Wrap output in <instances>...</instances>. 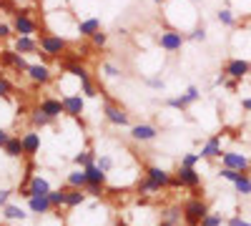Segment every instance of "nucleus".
<instances>
[{"mask_svg":"<svg viewBox=\"0 0 251 226\" xmlns=\"http://www.w3.org/2000/svg\"><path fill=\"white\" fill-rule=\"evenodd\" d=\"M96 151H91V149H86V151H78L75 156H73V163L75 166H80V169H86V166H91V163H96Z\"/></svg>","mask_w":251,"mask_h":226,"instance_id":"obj_29","label":"nucleus"},{"mask_svg":"<svg viewBox=\"0 0 251 226\" xmlns=\"http://www.w3.org/2000/svg\"><path fill=\"white\" fill-rule=\"evenodd\" d=\"M8 199H10V191L8 189H0V209L8 206Z\"/></svg>","mask_w":251,"mask_h":226,"instance_id":"obj_46","label":"nucleus"},{"mask_svg":"<svg viewBox=\"0 0 251 226\" xmlns=\"http://www.w3.org/2000/svg\"><path fill=\"white\" fill-rule=\"evenodd\" d=\"M96 166H98L100 171L111 174V171H113V166H116V161H113V156H108V153H100V156L96 158Z\"/></svg>","mask_w":251,"mask_h":226,"instance_id":"obj_34","label":"nucleus"},{"mask_svg":"<svg viewBox=\"0 0 251 226\" xmlns=\"http://www.w3.org/2000/svg\"><path fill=\"white\" fill-rule=\"evenodd\" d=\"M80 93H83V98H96L98 88L93 86V80H88V83H80Z\"/></svg>","mask_w":251,"mask_h":226,"instance_id":"obj_40","label":"nucleus"},{"mask_svg":"<svg viewBox=\"0 0 251 226\" xmlns=\"http://www.w3.org/2000/svg\"><path fill=\"white\" fill-rule=\"evenodd\" d=\"M100 71H103V75H106V78H121V68H116L113 63H103Z\"/></svg>","mask_w":251,"mask_h":226,"instance_id":"obj_41","label":"nucleus"},{"mask_svg":"<svg viewBox=\"0 0 251 226\" xmlns=\"http://www.w3.org/2000/svg\"><path fill=\"white\" fill-rule=\"evenodd\" d=\"M63 106H66V116L71 118H80V113L86 111V98L78 93H63Z\"/></svg>","mask_w":251,"mask_h":226,"instance_id":"obj_13","label":"nucleus"},{"mask_svg":"<svg viewBox=\"0 0 251 226\" xmlns=\"http://www.w3.org/2000/svg\"><path fill=\"white\" fill-rule=\"evenodd\" d=\"M38 46H40V50H43L46 55L60 58L63 53H66V48H68V38L66 35H58V33H40Z\"/></svg>","mask_w":251,"mask_h":226,"instance_id":"obj_1","label":"nucleus"},{"mask_svg":"<svg viewBox=\"0 0 251 226\" xmlns=\"http://www.w3.org/2000/svg\"><path fill=\"white\" fill-rule=\"evenodd\" d=\"M226 80H228V75H226V73L221 71V73H219V75L214 78V86H226Z\"/></svg>","mask_w":251,"mask_h":226,"instance_id":"obj_48","label":"nucleus"},{"mask_svg":"<svg viewBox=\"0 0 251 226\" xmlns=\"http://www.w3.org/2000/svg\"><path fill=\"white\" fill-rule=\"evenodd\" d=\"M146 178L153 181L158 189H169V183H171L174 176L166 171V169H161V166H149V169H146Z\"/></svg>","mask_w":251,"mask_h":226,"instance_id":"obj_18","label":"nucleus"},{"mask_svg":"<svg viewBox=\"0 0 251 226\" xmlns=\"http://www.w3.org/2000/svg\"><path fill=\"white\" fill-rule=\"evenodd\" d=\"M13 33H15V30H13L10 23H0V40H8Z\"/></svg>","mask_w":251,"mask_h":226,"instance_id":"obj_44","label":"nucleus"},{"mask_svg":"<svg viewBox=\"0 0 251 226\" xmlns=\"http://www.w3.org/2000/svg\"><path fill=\"white\" fill-rule=\"evenodd\" d=\"M224 73L241 83V80L251 73V60H246V58H228L226 66H224Z\"/></svg>","mask_w":251,"mask_h":226,"instance_id":"obj_7","label":"nucleus"},{"mask_svg":"<svg viewBox=\"0 0 251 226\" xmlns=\"http://www.w3.org/2000/svg\"><path fill=\"white\" fill-rule=\"evenodd\" d=\"M0 75H3V71H0Z\"/></svg>","mask_w":251,"mask_h":226,"instance_id":"obj_55","label":"nucleus"},{"mask_svg":"<svg viewBox=\"0 0 251 226\" xmlns=\"http://www.w3.org/2000/svg\"><path fill=\"white\" fill-rule=\"evenodd\" d=\"M216 18H219V23L226 25V28H234L236 25V13L231 8H219L216 10Z\"/></svg>","mask_w":251,"mask_h":226,"instance_id":"obj_31","label":"nucleus"},{"mask_svg":"<svg viewBox=\"0 0 251 226\" xmlns=\"http://www.w3.org/2000/svg\"><path fill=\"white\" fill-rule=\"evenodd\" d=\"M199 98H201V88H199V86H188L181 96H176V98H169V100H166V106L174 108V111H186L191 103H196Z\"/></svg>","mask_w":251,"mask_h":226,"instance_id":"obj_4","label":"nucleus"},{"mask_svg":"<svg viewBox=\"0 0 251 226\" xmlns=\"http://www.w3.org/2000/svg\"><path fill=\"white\" fill-rule=\"evenodd\" d=\"M221 169H234V171H251V161L244 156V153H236V151H224L221 153Z\"/></svg>","mask_w":251,"mask_h":226,"instance_id":"obj_8","label":"nucleus"},{"mask_svg":"<svg viewBox=\"0 0 251 226\" xmlns=\"http://www.w3.org/2000/svg\"><path fill=\"white\" fill-rule=\"evenodd\" d=\"M219 176H221L224 181H231V183H234V181L241 176V171H234V169H221V171H219Z\"/></svg>","mask_w":251,"mask_h":226,"instance_id":"obj_42","label":"nucleus"},{"mask_svg":"<svg viewBox=\"0 0 251 226\" xmlns=\"http://www.w3.org/2000/svg\"><path fill=\"white\" fill-rule=\"evenodd\" d=\"M241 108H244L246 113H251V96H249V98H241Z\"/></svg>","mask_w":251,"mask_h":226,"instance_id":"obj_49","label":"nucleus"},{"mask_svg":"<svg viewBox=\"0 0 251 226\" xmlns=\"http://www.w3.org/2000/svg\"><path fill=\"white\" fill-rule=\"evenodd\" d=\"M206 214H208V203L201 196H194L183 203V224L186 226H201Z\"/></svg>","mask_w":251,"mask_h":226,"instance_id":"obj_2","label":"nucleus"},{"mask_svg":"<svg viewBox=\"0 0 251 226\" xmlns=\"http://www.w3.org/2000/svg\"><path fill=\"white\" fill-rule=\"evenodd\" d=\"M66 186H71V189H86V186H88L86 169L75 166L73 171H68V176H66Z\"/></svg>","mask_w":251,"mask_h":226,"instance_id":"obj_23","label":"nucleus"},{"mask_svg":"<svg viewBox=\"0 0 251 226\" xmlns=\"http://www.w3.org/2000/svg\"><path fill=\"white\" fill-rule=\"evenodd\" d=\"M158 191H161V189L156 186L153 181H149V178H146V176H143V178L138 181V194H141V196H146V199H151V196H156Z\"/></svg>","mask_w":251,"mask_h":226,"instance_id":"obj_32","label":"nucleus"},{"mask_svg":"<svg viewBox=\"0 0 251 226\" xmlns=\"http://www.w3.org/2000/svg\"><path fill=\"white\" fill-rule=\"evenodd\" d=\"M30 123H33V126H35V128H48V126H53V123H55V121H53L50 116H46L43 111H40V108L35 106V108L30 111Z\"/></svg>","mask_w":251,"mask_h":226,"instance_id":"obj_26","label":"nucleus"},{"mask_svg":"<svg viewBox=\"0 0 251 226\" xmlns=\"http://www.w3.org/2000/svg\"><path fill=\"white\" fill-rule=\"evenodd\" d=\"M158 226H174V224H169V221H161Z\"/></svg>","mask_w":251,"mask_h":226,"instance_id":"obj_52","label":"nucleus"},{"mask_svg":"<svg viewBox=\"0 0 251 226\" xmlns=\"http://www.w3.org/2000/svg\"><path fill=\"white\" fill-rule=\"evenodd\" d=\"M13 93V83L5 78V75H0V100H8Z\"/></svg>","mask_w":251,"mask_h":226,"instance_id":"obj_37","label":"nucleus"},{"mask_svg":"<svg viewBox=\"0 0 251 226\" xmlns=\"http://www.w3.org/2000/svg\"><path fill=\"white\" fill-rule=\"evenodd\" d=\"M146 83H149L151 88H158V91L163 88V80L161 78H146Z\"/></svg>","mask_w":251,"mask_h":226,"instance_id":"obj_47","label":"nucleus"},{"mask_svg":"<svg viewBox=\"0 0 251 226\" xmlns=\"http://www.w3.org/2000/svg\"><path fill=\"white\" fill-rule=\"evenodd\" d=\"M38 108L43 111L46 116H50L53 121H58L60 116H66V106H63V98H53V96H46L43 100L38 103Z\"/></svg>","mask_w":251,"mask_h":226,"instance_id":"obj_14","label":"nucleus"},{"mask_svg":"<svg viewBox=\"0 0 251 226\" xmlns=\"http://www.w3.org/2000/svg\"><path fill=\"white\" fill-rule=\"evenodd\" d=\"M161 221H169V224L178 226L183 221V206H169V209H163L161 211Z\"/></svg>","mask_w":251,"mask_h":226,"instance_id":"obj_27","label":"nucleus"},{"mask_svg":"<svg viewBox=\"0 0 251 226\" xmlns=\"http://www.w3.org/2000/svg\"><path fill=\"white\" fill-rule=\"evenodd\" d=\"M201 161V153H183L181 156V166H191V169H196V163Z\"/></svg>","mask_w":251,"mask_h":226,"instance_id":"obj_38","label":"nucleus"},{"mask_svg":"<svg viewBox=\"0 0 251 226\" xmlns=\"http://www.w3.org/2000/svg\"><path fill=\"white\" fill-rule=\"evenodd\" d=\"M201 158H206V161H211V158H221V153H224V149H221V136H211L203 146H201Z\"/></svg>","mask_w":251,"mask_h":226,"instance_id":"obj_19","label":"nucleus"},{"mask_svg":"<svg viewBox=\"0 0 251 226\" xmlns=\"http://www.w3.org/2000/svg\"><path fill=\"white\" fill-rule=\"evenodd\" d=\"M91 43H93V48H103V46L108 43V33H103V30L93 33V35H91Z\"/></svg>","mask_w":251,"mask_h":226,"instance_id":"obj_39","label":"nucleus"},{"mask_svg":"<svg viewBox=\"0 0 251 226\" xmlns=\"http://www.w3.org/2000/svg\"><path fill=\"white\" fill-rule=\"evenodd\" d=\"M224 224H226V219L221 214H216V211H208L203 216V221H201V226H224Z\"/></svg>","mask_w":251,"mask_h":226,"instance_id":"obj_35","label":"nucleus"},{"mask_svg":"<svg viewBox=\"0 0 251 226\" xmlns=\"http://www.w3.org/2000/svg\"><path fill=\"white\" fill-rule=\"evenodd\" d=\"M13 46H15L18 53H23V55H28V53H38V50H40L38 40H35L33 35H15Z\"/></svg>","mask_w":251,"mask_h":226,"instance_id":"obj_20","label":"nucleus"},{"mask_svg":"<svg viewBox=\"0 0 251 226\" xmlns=\"http://www.w3.org/2000/svg\"><path fill=\"white\" fill-rule=\"evenodd\" d=\"M234 191H236L239 196H251V174H249V171L241 174V176L234 181Z\"/></svg>","mask_w":251,"mask_h":226,"instance_id":"obj_28","label":"nucleus"},{"mask_svg":"<svg viewBox=\"0 0 251 226\" xmlns=\"http://www.w3.org/2000/svg\"><path fill=\"white\" fill-rule=\"evenodd\" d=\"M25 75L33 80L35 86H48L50 80H53V71L46 63H30L28 71H25Z\"/></svg>","mask_w":251,"mask_h":226,"instance_id":"obj_12","label":"nucleus"},{"mask_svg":"<svg viewBox=\"0 0 251 226\" xmlns=\"http://www.w3.org/2000/svg\"><path fill=\"white\" fill-rule=\"evenodd\" d=\"M194 3H201V0H194Z\"/></svg>","mask_w":251,"mask_h":226,"instance_id":"obj_53","label":"nucleus"},{"mask_svg":"<svg viewBox=\"0 0 251 226\" xmlns=\"http://www.w3.org/2000/svg\"><path fill=\"white\" fill-rule=\"evenodd\" d=\"M25 211L20 209V206H15V203H8V206H3V219H8V221H25Z\"/></svg>","mask_w":251,"mask_h":226,"instance_id":"obj_30","label":"nucleus"},{"mask_svg":"<svg viewBox=\"0 0 251 226\" xmlns=\"http://www.w3.org/2000/svg\"><path fill=\"white\" fill-rule=\"evenodd\" d=\"M176 178L181 181V186H183V189H191V191H199V189L203 186L201 174H199L196 169H191V166H178Z\"/></svg>","mask_w":251,"mask_h":226,"instance_id":"obj_10","label":"nucleus"},{"mask_svg":"<svg viewBox=\"0 0 251 226\" xmlns=\"http://www.w3.org/2000/svg\"><path fill=\"white\" fill-rule=\"evenodd\" d=\"M156 136H158V128L153 123H136V126H131V138L138 141V143H149Z\"/></svg>","mask_w":251,"mask_h":226,"instance_id":"obj_15","label":"nucleus"},{"mask_svg":"<svg viewBox=\"0 0 251 226\" xmlns=\"http://www.w3.org/2000/svg\"><path fill=\"white\" fill-rule=\"evenodd\" d=\"M86 178H88V186H98V189H103V186L108 183V174H106V171H100L96 163L86 166Z\"/></svg>","mask_w":251,"mask_h":226,"instance_id":"obj_22","label":"nucleus"},{"mask_svg":"<svg viewBox=\"0 0 251 226\" xmlns=\"http://www.w3.org/2000/svg\"><path fill=\"white\" fill-rule=\"evenodd\" d=\"M226 226H251V221H246L241 216H228L226 219Z\"/></svg>","mask_w":251,"mask_h":226,"instance_id":"obj_43","label":"nucleus"},{"mask_svg":"<svg viewBox=\"0 0 251 226\" xmlns=\"http://www.w3.org/2000/svg\"><path fill=\"white\" fill-rule=\"evenodd\" d=\"M48 199H50V206H53V209L66 206V189H53V191L48 194Z\"/></svg>","mask_w":251,"mask_h":226,"instance_id":"obj_33","label":"nucleus"},{"mask_svg":"<svg viewBox=\"0 0 251 226\" xmlns=\"http://www.w3.org/2000/svg\"><path fill=\"white\" fill-rule=\"evenodd\" d=\"M28 209H30V214H38V216H46V214L53 211L48 196H30L28 199Z\"/></svg>","mask_w":251,"mask_h":226,"instance_id":"obj_21","label":"nucleus"},{"mask_svg":"<svg viewBox=\"0 0 251 226\" xmlns=\"http://www.w3.org/2000/svg\"><path fill=\"white\" fill-rule=\"evenodd\" d=\"M98 30H100V18H96V15L83 18V20L75 23V38H91Z\"/></svg>","mask_w":251,"mask_h":226,"instance_id":"obj_16","label":"nucleus"},{"mask_svg":"<svg viewBox=\"0 0 251 226\" xmlns=\"http://www.w3.org/2000/svg\"><path fill=\"white\" fill-rule=\"evenodd\" d=\"M0 60H3V66H10V68H15L18 73H25L28 71V60H25V55L23 53H18L15 48H5V50H0Z\"/></svg>","mask_w":251,"mask_h":226,"instance_id":"obj_11","label":"nucleus"},{"mask_svg":"<svg viewBox=\"0 0 251 226\" xmlns=\"http://www.w3.org/2000/svg\"><path fill=\"white\" fill-rule=\"evenodd\" d=\"M0 3H5V0H0Z\"/></svg>","mask_w":251,"mask_h":226,"instance_id":"obj_54","label":"nucleus"},{"mask_svg":"<svg viewBox=\"0 0 251 226\" xmlns=\"http://www.w3.org/2000/svg\"><path fill=\"white\" fill-rule=\"evenodd\" d=\"M153 3H156V5H166V3H169V0H153Z\"/></svg>","mask_w":251,"mask_h":226,"instance_id":"obj_51","label":"nucleus"},{"mask_svg":"<svg viewBox=\"0 0 251 226\" xmlns=\"http://www.w3.org/2000/svg\"><path fill=\"white\" fill-rule=\"evenodd\" d=\"M13 30H15V35H35L38 33V23L25 13V10H15L13 13Z\"/></svg>","mask_w":251,"mask_h":226,"instance_id":"obj_6","label":"nucleus"},{"mask_svg":"<svg viewBox=\"0 0 251 226\" xmlns=\"http://www.w3.org/2000/svg\"><path fill=\"white\" fill-rule=\"evenodd\" d=\"M86 189H66V209H75V206H83L86 203Z\"/></svg>","mask_w":251,"mask_h":226,"instance_id":"obj_24","label":"nucleus"},{"mask_svg":"<svg viewBox=\"0 0 251 226\" xmlns=\"http://www.w3.org/2000/svg\"><path fill=\"white\" fill-rule=\"evenodd\" d=\"M50 191H53V189H50V181H48L46 176L35 174V176L28 181V186L20 189V196H23V199H30V196H48Z\"/></svg>","mask_w":251,"mask_h":226,"instance_id":"obj_5","label":"nucleus"},{"mask_svg":"<svg viewBox=\"0 0 251 226\" xmlns=\"http://www.w3.org/2000/svg\"><path fill=\"white\" fill-rule=\"evenodd\" d=\"M20 138H23V153H25V158H33V156L40 151V133H38L35 128H30V131H25Z\"/></svg>","mask_w":251,"mask_h":226,"instance_id":"obj_17","label":"nucleus"},{"mask_svg":"<svg viewBox=\"0 0 251 226\" xmlns=\"http://www.w3.org/2000/svg\"><path fill=\"white\" fill-rule=\"evenodd\" d=\"M186 35H188V40H199V43H203V40L208 38V30H206V25L201 23V25H194L191 33H186Z\"/></svg>","mask_w":251,"mask_h":226,"instance_id":"obj_36","label":"nucleus"},{"mask_svg":"<svg viewBox=\"0 0 251 226\" xmlns=\"http://www.w3.org/2000/svg\"><path fill=\"white\" fill-rule=\"evenodd\" d=\"M3 153H5L8 158H20V156H25V153H23V138H20V136H10L8 143L3 146Z\"/></svg>","mask_w":251,"mask_h":226,"instance_id":"obj_25","label":"nucleus"},{"mask_svg":"<svg viewBox=\"0 0 251 226\" xmlns=\"http://www.w3.org/2000/svg\"><path fill=\"white\" fill-rule=\"evenodd\" d=\"M103 116H106V121L111 123V126H116V128H126L131 123L128 113H126L121 106L111 103V100H106V106H103Z\"/></svg>","mask_w":251,"mask_h":226,"instance_id":"obj_9","label":"nucleus"},{"mask_svg":"<svg viewBox=\"0 0 251 226\" xmlns=\"http://www.w3.org/2000/svg\"><path fill=\"white\" fill-rule=\"evenodd\" d=\"M13 133H8V128L5 126H0V149H3L5 146V143H8V138H10Z\"/></svg>","mask_w":251,"mask_h":226,"instance_id":"obj_45","label":"nucleus"},{"mask_svg":"<svg viewBox=\"0 0 251 226\" xmlns=\"http://www.w3.org/2000/svg\"><path fill=\"white\" fill-rule=\"evenodd\" d=\"M186 40H188V35L183 30H178V28H166V30L158 33V46L166 53H178Z\"/></svg>","mask_w":251,"mask_h":226,"instance_id":"obj_3","label":"nucleus"},{"mask_svg":"<svg viewBox=\"0 0 251 226\" xmlns=\"http://www.w3.org/2000/svg\"><path fill=\"white\" fill-rule=\"evenodd\" d=\"M226 88H228V91H236V88H239V80L228 78V80H226Z\"/></svg>","mask_w":251,"mask_h":226,"instance_id":"obj_50","label":"nucleus"},{"mask_svg":"<svg viewBox=\"0 0 251 226\" xmlns=\"http://www.w3.org/2000/svg\"><path fill=\"white\" fill-rule=\"evenodd\" d=\"M249 174H251V171H249Z\"/></svg>","mask_w":251,"mask_h":226,"instance_id":"obj_56","label":"nucleus"}]
</instances>
